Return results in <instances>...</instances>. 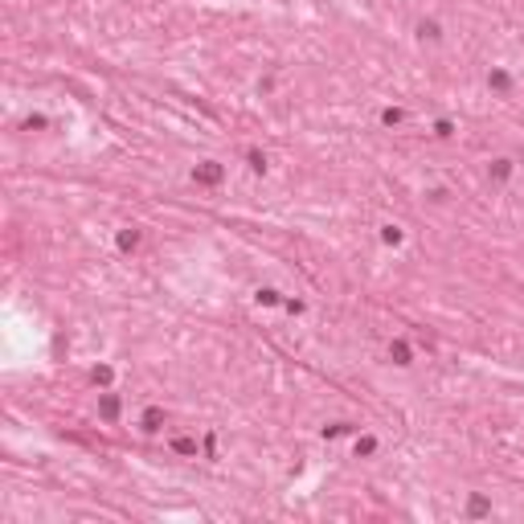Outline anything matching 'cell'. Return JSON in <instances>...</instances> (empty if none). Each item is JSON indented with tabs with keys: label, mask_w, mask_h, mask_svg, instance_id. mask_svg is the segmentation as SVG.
Returning a JSON list of instances; mask_svg holds the SVG:
<instances>
[{
	"label": "cell",
	"mask_w": 524,
	"mask_h": 524,
	"mask_svg": "<svg viewBox=\"0 0 524 524\" xmlns=\"http://www.w3.org/2000/svg\"><path fill=\"white\" fill-rule=\"evenodd\" d=\"M160 422H164L160 410H147V414H143V430H160Z\"/></svg>",
	"instance_id": "obj_1"
},
{
	"label": "cell",
	"mask_w": 524,
	"mask_h": 524,
	"mask_svg": "<svg viewBox=\"0 0 524 524\" xmlns=\"http://www.w3.org/2000/svg\"><path fill=\"white\" fill-rule=\"evenodd\" d=\"M389 356H397V364H410V348H406V344H393Z\"/></svg>",
	"instance_id": "obj_2"
}]
</instances>
